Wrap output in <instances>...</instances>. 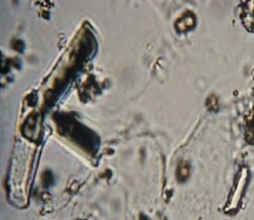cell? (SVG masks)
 Returning <instances> with one entry per match:
<instances>
[{
	"label": "cell",
	"mask_w": 254,
	"mask_h": 220,
	"mask_svg": "<svg viewBox=\"0 0 254 220\" xmlns=\"http://www.w3.org/2000/svg\"><path fill=\"white\" fill-rule=\"evenodd\" d=\"M195 24V19L194 15L190 12H187L177 20L175 27L178 32L184 33L194 27Z\"/></svg>",
	"instance_id": "obj_1"
},
{
	"label": "cell",
	"mask_w": 254,
	"mask_h": 220,
	"mask_svg": "<svg viewBox=\"0 0 254 220\" xmlns=\"http://www.w3.org/2000/svg\"><path fill=\"white\" fill-rule=\"evenodd\" d=\"M190 168L188 164L184 161L181 162L176 170V178L179 182H184L189 176Z\"/></svg>",
	"instance_id": "obj_2"
}]
</instances>
